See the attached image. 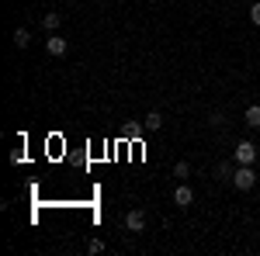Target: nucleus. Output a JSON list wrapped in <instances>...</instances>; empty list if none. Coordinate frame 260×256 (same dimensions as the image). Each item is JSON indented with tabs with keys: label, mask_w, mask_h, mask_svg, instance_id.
Instances as JSON below:
<instances>
[{
	"label": "nucleus",
	"mask_w": 260,
	"mask_h": 256,
	"mask_svg": "<svg viewBox=\"0 0 260 256\" xmlns=\"http://www.w3.org/2000/svg\"><path fill=\"white\" fill-rule=\"evenodd\" d=\"M253 184H257V173H253V166H236V173H233V187L236 191H253Z\"/></svg>",
	"instance_id": "f257e3e1"
},
{
	"label": "nucleus",
	"mask_w": 260,
	"mask_h": 256,
	"mask_svg": "<svg viewBox=\"0 0 260 256\" xmlns=\"http://www.w3.org/2000/svg\"><path fill=\"white\" fill-rule=\"evenodd\" d=\"M233 159L243 163V166H253V159H257V145H253V142H240V145L233 149Z\"/></svg>",
	"instance_id": "f03ea898"
},
{
	"label": "nucleus",
	"mask_w": 260,
	"mask_h": 256,
	"mask_svg": "<svg viewBox=\"0 0 260 256\" xmlns=\"http://www.w3.org/2000/svg\"><path fill=\"white\" fill-rule=\"evenodd\" d=\"M125 229H128V232H142V229H146V211L132 208V211L125 215Z\"/></svg>",
	"instance_id": "7ed1b4c3"
},
{
	"label": "nucleus",
	"mask_w": 260,
	"mask_h": 256,
	"mask_svg": "<svg viewBox=\"0 0 260 256\" xmlns=\"http://www.w3.org/2000/svg\"><path fill=\"white\" fill-rule=\"evenodd\" d=\"M66 49H70V45H66V39H59V35H49V39H45V52L56 56V59L66 56Z\"/></svg>",
	"instance_id": "20e7f679"
},
{
	"label": "nucleus",
	"mask_w": 260,
	"mask_h": 256,
	"mask_svg": "<svg viewBox=\"0 0 260 256\" xmlns=\"http://www.w3.org/2000/svg\"><path fill=\"white\" fill-rule=\"evenodd\" d=\"M174 201H177V208H184V211H187V208L194 204V191H191L187 184H180L177 191H174Z\"/></svg>",
	"instance_id": "39448f33"
},
{
	"label": "nucleus",
	"mask_w": 260,
	"mask_h": 256,
	"mask_svg": "<svg viewBox=\"0 0 260 256\" xmlns=\"http://www.w3.org/2000/svg\"><path fill=\"white\" fill-rule=\"evenodd\" d=\"M142 125H146V132H160L163 128V115L160 111H149V115L142 118Z\"/></svg>",
	"instance_id": "423d86ee"
},
{
	"label": "nucleus",
	"mask_w": 260,
	"mask_h": 256,
	"mask_svg": "<svg viewBox=\"0 0 260 256\" xmlns=\"http://www.w3.org/2000/svg\"><path fill=\"white\" fill-rule=\"evenodd\" d=\"M11 39H14V45H18V49H28L31 31H28V28H14V35H11Z\"/></svg>",
	"instance_id": "0eeeda50"
},
{
	"label": "nucleus",
	"mask_w": 260,
	"mask_h": 256,
	"mask_svg": "<svg viewBox=\"0 0 260 256\" xmlns=\"http://www.w3.org/2000/svg\"><path fill=\"white\" fill-rule=\"evenodd\" d=\"M243 125H250V128H260V107H246V115H243Z\"/></svg>",
	"instance_id": "6e6552de"
},
{
	"label": "nucleus",
	"mask_w": 260,
	"mask_h": 256,
	"mask_svg": "<svg viewBox=\"0 0 260 256\" xmlns=\"http://www.w3.org/2000/svg\"><path fill=\"white\" fill-rule=\"evenodd\" d=\"M233 173H236L233 163H219V166H215V180H233Z\"/></svg>",
	"instance_id": "1a4fd4ad"
},
{
	"label": "nucleus",
	"mask_w": 260,
	"mask_h": 256,
	"mask_svg": "<svg viewBox=\"0 0 260 256\" xmlns=\"http://www.w3.org/2000/svg\"><path fill=\"white\" fill-rule=\"evenodd\" d=\"M42 28H45V31L52 35V31L59 28V14H45V18H42Z\"/></svg>",
	"instance_id": "9d476101"
},
{
	"label": "nucleus",
	"mask_w": 260,
	"mask_h": 256,
	"mask_svg": "<svg viewBox=\"0 0 260 256\" xmlns=\"http://www.w3.org/2000/svg\"><path fill=\"white\" fill-rule=\"evenodd\" d=\"M101 249H104V242H101V239H90V242H87V253H101Z\"/></svg>",
	"instance_id": "9b49d317"
},
{
	"label": "nucleus",
	"mask_w": 260,
	"mask_h": 256,
	"mask_svg": "<svg viewBox=\"0 0 260 256\" xmlns=\"http://www.w3.org/2000/svg\"><path fill=\"white\" fill-rule=\"evenodd\" d=\"M250 21H253V24H260V0L250 7Z\"/></svg>",
	"instance_id": "f8f14e48"
},
{
	"label": "nucleus",
	"mask_w": 260,
	"mask_h": 256,
	"mask_svg": "<svg viewBox=\"0 0 260 256\" xmlns=\"http://www.w3.org/2000/svg\"><path fill=\"white\" fill-rule=\"evenodd\" d=\"M11 163H14V166H18V163H24V149H14V153H11Z\"/></svg>",
	"instance_id": "ddd939ff"
},
{
	"label": "nucleus",
	"mask_w": 260,
	"mask_h": 256,
	"mask_svg": "<svg viewBox=\"0 0 260 256\" xmlns=\"http://www.w3.org/2000/svg\"><path fill=\"white\" fill-rule=\"evenodd\" d=\"M174 177H187V163H177L174 166Z\"/></svg>",
	"instance_id": "4468645a"
}]
</instances>
